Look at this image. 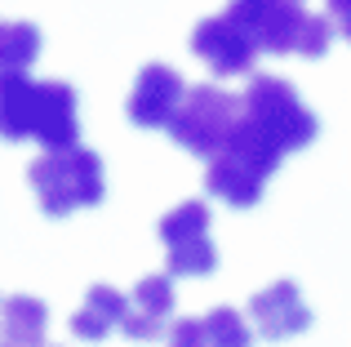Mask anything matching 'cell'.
<instances>
[{"instance_id": "obj_1", "label": "cell", "mask_w": 351, "mask_h": 347, "mask_svg": "<svg viewBox=\"0 0 351 347\" xmlns=\"http://www.w3.org/2000/svg\"><path fill=\"white\" fill-rule=\"evenodd\" d=\"M227 14L258 40L267 53H302V58H325L334 23L325 14H311L298 0H232Z\"/></svg>"}, {"instance_id": "obj_2", "label": "cell", "mask_w": 351, "mask_h": 347, "mask_svg": "<svg viewBox=\"0 0 351 347\" xmlns=\"http://www.w3.org/2000/svg\"><path fill=\"white\" fill-rule=\"evenodd\" d=\"M36 196H40V209L53 218L76 214V209H89L103 200L107 182H103V160L89 147H62V152H45L40 160H32L27 169Z\"/></svg>"}, {"instance_id": "obj_3", "label": "cell", "mask_w": 351, "mask_h": 347, "mask_svg": "<svg viewBox=\"0 0 351 347\" xmlns=\"http://www.w3.org/2000/svg\"><path fill=\"white\" fill-rule=\"evenodd\" d=\"M240 116L254 121L280 152H302L320 134V121L302 107L293 85H285L280 76H254L249 80V89L240 94Z\"/></svg>"}, {"instance_id": "obj_4", "label": "cell", "mask_w": 351, "mask_h": 347, "mask_svg": "<svg viewBox=\"0 0 351 347\" xmlns=\"http://www.w3.org/2000/svg\"><path fill=\"white\" fill-rule=\"evenodd\" d=\"M236 121H240V98L236 94H227L218 85H191L165 130L173 134L178 147H187L191 156L209 160V156L223 152V143L236 130Z\"/></svg>"}, {"instance_id": "obj_5", "label": "cell", "mask_w": 351, "mask_h": 347, "mask_svg": "<svg viewBox=\"0 0 351 347\" xmlns=\"http://www.w3.org/2000/svg\"><path fill=\"white\" fill-rule=\"evenodd\" d=\"M191 53H196L209 71H218V76H245L258 58V40L232 14H214V18H200L196 23V32H191Z\"/></svg>"}, {"instance_id": "obj_6", "label": "cell", "mask_w": 351, "mask_h": 347, "mask_svg": "<svg viewBox=\"0 0 351 347\" xmlns=\"http://www.w3.org/2000/svg\"><path fill=\"white\" fill-rule=\"evenodd\" d=\"M182 94H187V85H182L178 71L165 67V62H152V67L138 71L125 112H129V121H134L138 130H165V125L173 121V112H178Z\"/></svg>"}, {"instance_id": "obj_7", "label": "cell", "mask_w": 351, "mask_h": 347, "mask_svg": "<svg viewBox=\"0 0 351 347\" xmlns=\"http://www.w3.org/2000/svg\"><path fill=\"white\" fill-rule=\"evenodd\" d=\"M32 139L45 152H62L80 143V116H76V89L67 80H36V116Z\"/></svg>"}, {"instance_id": "obj_8", "label": "cell", "mask_w": 351, "mask_h": 347, "mask_svg": "<svg viewBox=\"0 0 351 347\" xmlns=\"http://www.w3.org/2000/svg\"><path fill=\"white\" fill-rule=\"evenodd\" d=\"M249 316L258 321L263 339H293V334H302L311 325V307L302 303L293 280H276V285L258 289L254 303H249Z\"/></svg>"}, {"instance_id": "obj_9", "label": "cell", "mask_w": 351, "mask_h": 347, "mask_svg": "<svg viewBox=\"0 0 351 347\" xmlns=\"http://www.w3.org/2000/svg\"><path fill=\"white\" fill-rule=\"evenodd\" d=\"M205 187L214 191L218 200H227V205L236 209H249L263 200V187H267V174H258L249 165L245 156H236V152H218V156H209V174H205Z\"/></svg>"}, {"instance_id": "obj_10", "label": "cell", "mask_w": 351, "mask_h": 347, "mask_svg": "<svg viewBox=\"0 0 351 347\" xmlns=\"http://www.w3.org/2000/svg\"><path fill=\"white\" fill-rule=\"evenodd\" d=\"M36 116V80L27 71H0V139L23 143L32 139Z\"/></svg>"}, {"instance_id": "obj_11", "label": "cell", "mask_w": 351, "mask_h": 347, "mask_svg": "<svg viewBox=\"0 0 351 347\" xmlns=\"http://www.w3.org/2000/svg\"><path fill=\"white\" fill-rule=\"evenodd\" d=\"M125 312H129V298L120 294V289L94 285L85 294V307L71 316V334H76V339H85V343H98V339H107V334L125 321Z\"/></svg>"}, {"instance_id": "obj_12", "label": "cell", "mask_w": 351, "mask_h": 347, "mask_svg": "<svg viewBox=\"0 0 351 347\" xmlns=\"http://www.w3.org/2000/svg\"><path fill=\"white\" fill-rule=\"evenodd\" d=\"M49 330V307L32 294H14L0 303V334L9 347H40Z\"/></svg>"}, {"instance_id": "obj_13", "label": "cell", "mask_w": 351, "mask_h": 347, "mask_svg": "<svg viewBox=\"0 0 351 347\" xmlns=\"http://www.w3.org/2000/svg\"><path fill=\"white\" fill-rule=\"evenodd\" d=\"M227 152H236V156H245L249 165H254L258 174H267V178H271L276 169H280V160H285V152L276 147L271 139H267L263 130H258L254 121H245V116H240L236 121V130L227 134V143H223Z\"/></svg>"}, {"instance_id": "obj_14", "label": "cell", "mask_w": 351, "mask_h": 347, "mask_svg": "<svg viewBox=\"0 0 351 347\" xmlns=\"http://www.w3.org/2000/svg\"><path fill=\"white\" fill-rule=\"evenodd\" d=\"M40 58V32L32 23H0V71H27Z\"/></svg>"}, {"instance_id": "obj_15", "label": "cell", "mask_w": 351, "mask_h": 347, "mask_svg": "<svg viewBox=\"0 0 351 347\" xmlns=\"http://www.w3.org/2000/svg\"><path fill=\"white\" fill-rule=\"evenodd\" d=\"M196 236H209L205 200H182V205H173L160 218V241L165 245H182V241H196Z\"/></svg>"}, {"instance_id": "obj_16", "label": "cell", "mask_w": 351, "mask_h": 347, "mask_svg": "<svg viewBox=\"0 0 351 347\" xmlns=\"http://www.w3.org/2000/svg\"><path fill=\"white\" fill-rule=\"evenodd\" d=\"M214 267H218V250L209 236L169 245V276H209Z\"/></svg>"}, {"instance_id": "obj_17", "label": "cell", "mask_w": 351, "mask_h": 347, "mask_svg": "<svg viewBox=\"0 0 351 347\" xmlns=\"http://www.w3.org/2000/svg\"><path fill=\"white\" fill-rule=\"evenodd\" d=\"M205 334H209V347H249L254 343V330H249V321L236 307H214L205 316Z\"/></svg>"}, {"instance_id": "obj_18", "label": "cell", "mask_w": 351, "mask_h": 347, "mask_svg": "<svg viewBox=\"0 0 351 347\" xmlns=\"http://www.w3.org/2000/svg\"><path fill=\"white\" fill-rule=\"evenodd\" d=\"M134 307L165 321V316L173 312V285H169V276H143V280H138V285H134Z\"/></svg>"}, {"instance_id": "obj_19", "label": "cell", "mask_w": 351, "mask_h": 347, "mask_svg": "<svg viewBox=\"0 0 351 347\" xmlns=\"http://www.w3.org/2000/svg\"><path fill=\"white\" fill-rule=\"evenodd\" d=\"M120 330H125L134 343H152V339H160V334H165V321H160V316L138 312V307H129L125 321H120Z\"/></svg>"}, {"instance_id": "obj_20", "label": "cell", "mask_w": 351, "mask_h": 347, "mask_svg": "<svg viewBox=\"0 0 351 347\" xmlns=\"http://www.w3.org/2000/svg\"><path fill=\"white\" fill-rule=\"evenodd\" d=\"M165 347H209L205 321H173L165 334Z\"/></svg>"}, {"instance_id": "obj_21", "label": "cell", "mask_w": 351, "mask_h": 347, "mask_svg": "<svg viewBox=\"0 0 351 347\" xmlns=\"http://www.w3.org/2000/svg\"><path fill=\"white\" fill-rule=\"evenodd\" d=\"M325 18L351 40V0H329V14H325Z\"/></svg>"}, {"instance_id": "obj_22", "label": "cell", "mask_w": 351, "mask_h": 347, "mask_svg": "<svg viewBox=\"0 0 351 347\" xmlns=\"http://www.w3.org/2000/svg\"><path fill=\"white\" fill-rule=\"evenodd\" d=\"M0 347H9V343H0Z\"/></svg>"}]
</instances>
